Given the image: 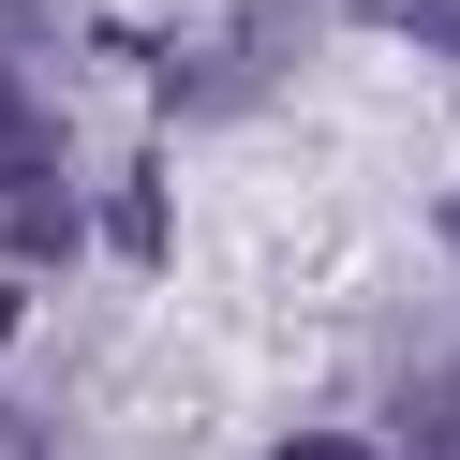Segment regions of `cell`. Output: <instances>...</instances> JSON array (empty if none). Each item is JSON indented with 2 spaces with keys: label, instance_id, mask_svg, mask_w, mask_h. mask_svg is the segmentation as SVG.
Instances as JSON below:
<instances>
[{
  "label": "cell",
  "instance_id": "cell-1",
  "mask_svg": "<svg viewBox=\"0 0 460 460\" xmlns=\"http://www.w3.org/2000/svg\"><path fill=\"white\" fill-rule=\"evenodd\" d=\"M45 179V119H31V90L0 75V193H31Z\"/></svg>",
  "mask_w": 460,
  "mask_h": 460
},
{
  "label": "cell",
  "instance_id": "cell-2",
  "mask_svg": "<svg viewBox=\"0 0 460 460\" xmlns=\"http://www.w3.org/2000/svg\"><path fill=\"white\" fill-rule=\"evenodd\" d=\"M357 15H371V31H416V45H446V60H460V0H357Z\"/></svg>",
  "mask_w": 460,
  "mask_h": 460
},
{
  "label": "cell",
  "instance_id": "cell-3",
  "mask_svg": "<svg viewBox=\"0 0 460 460\" xmlns=\"http://www.w3.org/2000/svg\"><path fill=\"white\" fill-rule=\"evenodd\" d=\"M416 460H460V386H430V401H416Z\"/></svg>",
  "mask_w": 460,
  "mask_h": 460
},
{
  "label": "cell",
  "instance_id": "cell-4",
  "mask_svg": "<svg viewBox=\"0 0 460 460\" xmlns=\"http://www.w3.org/2000/svg\"><path fill=\"white\" fill-rule=\"evenodd\" d=\"M268 460H386V446H341V430H297V446H268Z\"/></svg>",
  "mask_w": 460,
  "mask_h": 460
},
{
  "label": "cell",
  "instance_id": "cell-5",
  "mask_svg": "<svg viewBox=\"0 0 460 460\" xmlns=\"http://www.w3.org/2000/svg\"><path fill=\"white\" fill-rule=\"evenodd\" d=\"M0 341H15V282H0Z\"/></svg>",
  "mask_w": 460,
  "mask_h": 460
}]
</instances>
